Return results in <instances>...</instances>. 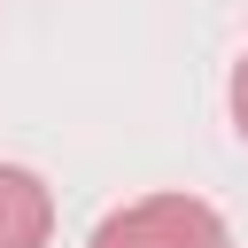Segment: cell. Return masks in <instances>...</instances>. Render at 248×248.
<instances>
[{"mask_svg": "<svg viewBox=\"0 0 248 248\" xmlns=\"http://www.w3.org/2000/svg\"><path fill=\"white\" fill-rule=\"evenodd\" d=\"M225 101H232V132L248 140V54L232 62V93H225Z\"/></svg>", "mask_w": 248, "mask_h": 248, "instance_id": "3957f363", "label": "cell"}, {"mask_svg": "<svg viewBox=\"0 0 248 248\" xmlns=\"http://www.w3.org/2000/svg\"><path fill=\"white\" fill-rule=\"evenodd\" d=\"M85 248H232V232L202 194H147L108 209Z\"/></svg>", "mask_w": 248, "mask_h": 248, "instance_id": "6da1fadb", "label": "cell"}, {"mask_svg": "<svg viewBox=\"0 0 248 248\" xmlns=\"http://www.w3.org/2000/svg\"><path fill=\"white\" fill-rule=\"evenodd\" d=\"M54 232V194L39 170L0 163V248H46Z\"/></svg>", "mask_w": 248, "mask_h": 248, "instance_id": "7a4b0ae2", "label": "cell"}]
</instances>
